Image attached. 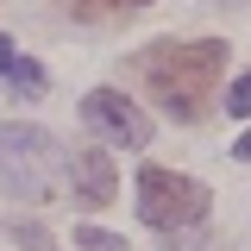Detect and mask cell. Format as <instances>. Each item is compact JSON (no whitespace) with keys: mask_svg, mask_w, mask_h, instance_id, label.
I'll return each mask as SVG.
<instances>
[{"mask_svg":"<svg viewBox=\"0 0 251 251\" xmlns=\"http://www.w3.org/2000/svg\"><path fill=\"white\" fill-rule=\"evenodd\" d=\"M220 69H226V44L201 38V44H151L138 50V75L145 88L176 113V120H201L207 100L220 88Z\"/></svg>","mask_w":251,"mask_h":251,"instance_id":"obj_1","label":"cell"},{"mask_svg":"<svg viewBox=\"0 0 251 251\" xmlns=\"http://www.w3.org/2000/svg\"><path fill=\"white\" fill-rule=\"evenodd\" d=\"M57 138L44 126H0V188L19 201H50L57 188Z\"/></svg>","mask_w":251,"mask_h":251,"instance_id":"obj_2","label":"cell"},{"mask_svg":"<svg viewBox=\"0 0 251 251\" xmlns=\"http://www.w3.org/2000/svg\"><path fill=\"white\" fill-rule=\"evenodd\" d=\"M207 214V188L195 182V176H176V170H163V163H145L138 170V220L157 226V232H188V226H201Z\"/></svg>","mask_w":251,"mask_h":251,"instance_id":"obj_3","label":"cell"},{"mask_svg":"<svg viewBox=\"0 0 251 251\" xmlns=\"http://www.w3.org/2000/svg\"><path fill=\"white\" fill-rule=\"evenodd\" d=\"M82 113H88V126H94V132H107L113 145H132V151L151 145V120H145L120 88H94L88 100H82Z\"/></svg>","mask_w":251,"mask_h":251,"instance_id":"obj_4","label":"cell"},{"mask_svg":"<svg viewBox=\"0 0 251 251\" xmlns=\"http://www.w3.org/2000/svg\"><path fill=\"white\" fill-rule=\"evenodd\" d=\"M69 188H75L82 207H113V195H120L113 157L100 151V145H75V151H69Z\"/></svg>","mask_w":251,"mask_h":251,"instance_id":"obj_5","label":"cell"},{"mask_svg":"<svg viewBox=\"0 0 251 251\" xmlns=\"http://www.w3.org/2000/svg\"><path fill=\"white\" fill-rule=\"evenodd\" d=\"M82 19H107V13H138V6H151V0H69Z\"/></svg>","mask_w":251,"mask_h":251,"instance_id":"obj_6","label":"cell"},{"mask_svg":"<svg viewBox=\"0 0 251 251\" xmlns=\"http://www.w3.org/2000/svg\"><path fill=\"white\" fill-rule=\"evenodd\" d=\"M226 113H232V120H251V75H239V82L226 88Z\"/></svg>","mask_w":251,"mask_h":251,"instance_id":"obj_7","label":"cell"},{"mask_svg":"<svg viewBox=\"0 0 251 251\" xmlns=\"http://www.w3.org/2000/svg\"><path fill=\"white\" fill-rule=\"evenodd\" d=\"M75 245H88V251H126V239L100 232V226H75Z\"/></svg>","mask_w":251,"mask_h":251,"instance_id":"obj_8","label":"cell"},{"mask_svg":"<svg viewBox=\"0 0 251 251\" xmlns=\"http://www.w3.org/2000/svg\"><path fill=\"white\" fill-rule=\"evenodd\" d=\"M6 82H13V88H31V94H38V88H44V69H38L31 57H19V63H13V75H6Z\"/></svg>","mask_w":251,"mask_h":251,"instance_id":"obj_9","label":"cell"},{"mask_svg":"<svg viewBox=\"0 0 251 251\" xmlns=\"http://www.w3.org/2000/svg\"><path fill=\"white\" fill-rule=\"evenodd\" d=\"M13 63H19V57H13V44H6V31H0V75H13Z\"/></svg>","mask_w":251,"mask_h":251,"instance_id":"obj_10","label":"cell"},{"mask_svg":"<svg viewBox=\"0 0 251 251\" xmlns=\"http://www.w3.org/2000/svg\"><path fill=\"white\" fill-rule=\"evenodd\" d=\"M232 157H239V163H251V132L239 138V145H232Z\"/></svg>","mask_w":251,"mask_h":251,"instance_id":"obj_11","label":"cell"}]
</instances>
